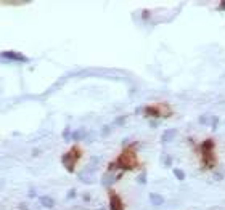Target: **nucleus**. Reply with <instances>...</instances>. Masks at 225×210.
I'll return each mask as SVG.
<instances>
[{"mask_svg":"<svg viewBox=\"0 0 225 210\" xmlns=\"http://www.w3.org/2000/svg\"><path fill=\"white\" fill-rule=\"evenodd\" d=\"M174 173H175L177 180H185V173H183L180 168H174Z\"/></svg>","mask_w":225,"mask_h":210,"instance_id":"nucleus-6","label":"nucleus"},{"mask_svg":"<svg viewBox=\"0 0 225 210\" xmlns=\"http://www.w3.org/2000/svg\"><path fill=\"white\" fill-rule=\"evenodd\" d=\"M135 164H137V161H135V151L127 149V151H124L121 156H119L117 165H116V167H119V168H134Z\"/></svg>","mask_w":225,"mask_h":210,"instance_id":"nucleus-1","label":"nucleus"},{"mask_svg":"<svg viewBox=\"0 0 225 210\" xmlns=\"http://www.w3.org/2000/svg\"><path fill=\"white\" fill-rule=\"evenodd\" d=\"M80 157V151L77 148H73L71 151H68L66 154L63 156V164L66 165L69 170H74V165H76L77 159Z\"/></svg>","mask_w":225,"mask_h":210,"instance_id":"nucleus-2","label":"nucleus"},{"mask_svg":"<svg viewBox=\"0 0 225 210\" xmlns=\"http://www.w3.org/2000/svg\"><path fill=\"white\" fill-rule=\"evenodd\" d=\"M219 8H220V10H225V2L220 3V5H219Z\"/></svg>","mask_w":225,"mask_h":210,"instance_id":"nucleus-8","label":"nucleus"},{"mask_svg":"<svg viewBox=\"0 0 225 210\" xmlns=\"http://www.w3.org/2000/svg\"><path fill=\"white\" fill-rule=\"evenodd\" d=\"M150 199H151V202L155 205L164 204V197H162V196H159V194H155V192H153V194H150Z\"/></svg>","mask_w":225,"mask_h":210,"instance_id":"nucleus-4","label":"nucleus"},{"mask_svg":"<svg viewBox=\"0 0 225 210\" xmlns=\"http://www.w3.org/2000/svg\"><path fill=\"white\" fill-rule=\"evenodd\" d=\"M206 120H207L206 116H201V117H199V124H206Z\"/></svg>","mask_w":225,"mask_h":210,"instance_id":"nucleus-7","label":"nucleus"},{"mask_svg":"<svg viewBox=\"0 0 225 210\" xmlns=\"http://www.w3.org/2000/svg\"><path fill=\"white\" fill-rule=\"evenodd\" d=\"M110 210H124L122 209L121 197L117 194H114V192H111V196H110Z\"/></svg>","mask_w":225,"mask_h":210,"instance_id":"nucleus-3","label":"nucleus"},{"mask_svg":"<svg viewBox=\"0 0 225 210\" xmlns=\"http://www.w3.org/2000/svg\"><path fill=\"white\" fill-rule=\"evenodd\" d=\"M175 135H177V130H172V128H170V130H167L162 135V141H169V138H174Z\"/></svg>","mask_w":225,"mask_h":210,"instance_id":"nucleus-5","label":"nucleus"}]
</instances>
